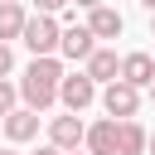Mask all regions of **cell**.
<instances>
[{
    "instance_id": "cell-1",
    "label": "cell",
    "mask_w": 155,
    "mask_h": 155,
    "mask_svg": "<svg viewBox=\"0 0 155 155\" xmlns=\"http://www.w3.org/2000/svg\"><path fill=\"white\" fill-rule=\"evenodd\" d=\"M58 87H63V63L58 58H34L19 78V97L29 111H48L58 102Z\"/></svg>"
},
{
    "instance_id": "cell-2",
    "label": "cell",
    "mask_w": 155,
    "mask_h": 155,
    "mask_svg": "<svg viewBox=\"0 0 155 155\" xmlns=\"http://www.w3.org/2000/svg\"><path fill=\"white\" fill-rule=\"evenodd\" d=\"M24 44H29L34 58H53L58 44H63V24H58V15H34V19L24 24Z\"/></svg>"
},
{
    "instance_id": "cell-3",
    "label": "cell",
    "mask_w": 155,
    "mask_h": 155,
    "mask_svg": "<svg viewBox=\"0 0 155 155\" xmlns=\"http://www.w3.org/2000/svg\"><path fill=\"white\" fill-rule=\"evenodd\" d=\"M58 102L78 116V111H87L92 102H97V82L87 78V73H63V87H58Z\"/></svg>"
},
{
    "instance_id": "cell-4",
    "label": "cell",
    "mask_w": 155,
    "mask_h": 155,
    "mask_svg": "<svg viewBox=\"0 0 155 155\" xmlns=\"http://www.w3.org/2000/svg\"><path fill=\"white\" fill-rule=\"evenodd\" d=\"M102 107H107V116L111 121H136V111H140V92L131 87V82H111L107 92H102Z\"/></svg>"
},
{
    "instance_id": "cell-5",
    "label": "cell",
    "mask_w": 155,
    "mask_h": 155,
    "mask_svg": "<svg viewBox=\"0 0 155 155\" xmlns=\"http://www.w3.org/2000/svg\"><path fill=\"white\" fill-rule=\"evenodd\" d=\"M82 140H87V126H82V121L73 116V111H68V116H53V121H48V145H53V150H63V155H68V150H78Z\"/></svg>"
},
{
    "instance_id": "cell-6",
    "label": "cell",
    "mask_w": 155,
    "mask_h": 155,
    "mask_svg": "<svg viewBox=\"0 0 155 155\" xmlns=\"http://www.w3.org/2000/svg\"><path fill=\"white\" fill-rule=\"evenodd\" d=\"M58 53H63V58H73V63H78V58L87 63V58L97 53V39H92V29H87V24H73V29H63V44H58Z\"/></svg>"
},
{
    "instance_id": "cell-7",
    "label": "cell",
    "mask_w": 155,
    "mask_h": 155,
    "mask_svg": "<svg viewBox=\"0 0 155 155\" xmlns=\"http://www.w3.org/2000/svg\"><path fill=\"white\" fill-rule=\"evenodd\" d=\"M121 82H131L136 92L155 82V53H126L121 58Z\"/></svg>"
},
{
    "instance_id": "cell-8",
    "label": "cell",
    "mask_w": 155,
    "mask_h": 155,
    "mask_svg": "<svg viewBox=\"0 0 155 155\" xmlns=\"http://www.w3.org/2000/svg\"><path fill=\"white\" fill-rule=\"evenodd\" d=\"M5 136H10L15 145L34 140V136H39V111H29V107H15V111L5 116Z\"/></svg>"
},
{
    "instance_id": "cell-9",
    "label": "cell",
    "mask_w": 155,
    "mask_h": 155,
    "mask_svg": "<svg viewBox=\"0 0 155 155\" xmlns=\"http://www.w3.org/2000/svg\"><path fill=\"white\" fill-rule=\"evenodd\" d=\"M150 131L140 121H116V155H145Z\"/></svg>"
},
{
    "instance_id": "cell-10",
    "label": "cell",
    "mask_w": 155,
    "mask_h": 155,
    "mask_svg": "<svg viewBox=\"0 0 155 155\" xmlns=\"http://www.w3.org/2000/svg\"><path fill=\"white\" fill-rule=\"evenodd\" d=\"M87 29H92V39H116V34L126 29V19H121L111 5H97V10H87Z\"/></svg>"
},
{
    "instance_id": "cell-11",
    "label": "cell",
    "mask_w": 155,
    "mask_h": 155,
    "mask_svg": "<svg viewBox=\"0 0 155 155\" xmlns=\"http://www.w3.org/2000/svg\"><path fill=\"white\" fill-rule=\"evenodd\" d=\"M82 73H87L92 82H107V87H111V82L121 78V58H116L111 48H97V53L87 58V68H82Z\"/></svg>"
},
{
    "instance_id": "cell-12",
    "label": "cell",
    "mask_w": 155,
    "mask_h": 155,
    "mask_svg": "<svg viewBox=\"0 0 155 155\" xmlns=\"http://www.w3.org/2000/svg\"><path fill=\"white\" fill-rule=\"evenodd\" d=\"M87 155H116V121L107 116V121H97V126H87Z\"/></svg>"
},
{
    "instance_id": "cell-13",
    "label": "cell",
    "mask_w": 155,
    "mask_h": 155,
    "mask_svg": "<svg viewBox=\"0 0 155 155\" xmlns=\"http://www.w3.org/2000/svg\"><path fill=\"white\" fill-rule=\"evenodd\" d=\"M24 24H29V15H24V5H19V0L0 5V44H10V39H24Z\"/></svg>"
},
{
    "instance_id": "cell-14",
    "label": "cell",
    "mask_w": 155,
    "mask_h": 155,
    "mask_svg": "<svg viewBox=\"0 0 155 155\" xmlns=\"http://www.w3.org/2000/svg\"><path fill=\"white\" fill-rule=\"evenodd\" d=\"M15 97H19V87H10V82H0V121L15 111Z\"/></svg>"
},
{
    "instance_id": "cell-15",
    "label": "cell",
    "mask_w": 155,
    "mask_h": 155,
    "mask_svg": "<svg viewBox=\"0 0 155 155\" xmlns=\"http://www.w3.org/2000/svg\"><path fill=\"white\" fill-rule=\"evenodd\" d=\"M68 5H73V0H34V10H39V15H63Z\"/></svg>"
},
{
    "instance_id": "cell-16",
    "label": "cell",
    "mask_w": 155,
    "mask_h": 155,
    "mask_svg": "<svg viewBox=\"0 0 155 155\" xmlns=\"http://www.w3.org/2000/svg\"><path fill=\"white\" fill-rule=\"evenodd\" d=\"M10 68H15V53H10V44H0V82L10 78Z\"/></svg>"
},
{
    "instance_id": "cell-17",
    "label": "cell",
    "mask_w": 155,
    "mask_h": 155,
    "mask_svg": "<svg viewBox=\"0 0 155 155\" xmlns=\"http://www.w3.org/2000/svg\"><path fill=\"white\" fill-rule=\"evenodd\" d=\"M73 5H82V10H97V5H107V0H73Z\"/></svg>"
},
{
    "instance_id": "cell-18",
    "label": "cell",
    "mask_w": 155,
    "mask_h": 155,
    "mask_svg": "<svg viewBox=\"0 0 155 155\" xmlns=\"http://www.w3.org/2000/svg\"><path fill=\"white\" fill-rule=\"evenodd\" d=\"M34 155H63V150H53V145H44V150H34Z\"/></svg>"
},
{
    "instance_id": "cell-19",
    "label": "cell",
    "mask_w": 155,
    "mask_h": 155,
    "mask_svg": "<svg viewBox=\"0 0 155 155\" xmlns=\"http://www.w3.org/2000/svg\"><path fill=\"white\" fill-rule=\"evenodd\" d=\"M140 5H145V10H150V15H155V0H140Z\"/></svg>"
},
{
    "instance_id": "cell-20",
    "label": "cell",
    "mask_w": 155,
    "mask_h": 155,
    "mask_svg": "<svg viewBox=\"0 0 155 155\" xmlns=\"http://www.w3.org/2000/svg\"><path fill=\"white\" fill-rule=\"evenodd\" d=\"M145 150H150V155H155V136H150V145H145Z\"/></svg>"
},
{
    "instance_id": "cell-21",
    "label": "cell",
    "mask_w": 155,
    "mask_h": 155,
    "mask_svg": "<svg viewBox=\"0 0 155 155\" xmlns=\"http://www.w3.org/2000/svg\"><path fill=\"white\" fill-rule=\"evenodd\" d=\"M150 102H155V82H150Z\"/></svg>"
},
{
    "instance_id": "cell-22",
    "label": "cell",
    "mask_w": 155,
    "mask_h": 155,
    "mask_svg": "<svg viewBox=\"0 0 155 155\" xmlns=\"http://www.w3.org/2000/svg\"><path fill=\"white\" fill-rule=\"evenodd\" d=\"M150 34H155V15H150Z\"/></svg>"
},
{
    "instance_id": "cell-23",
    "label": "cell",
    "mask_w": 155,
    "mask_h": 155,
    "mask_svg": "<svg viewBox=\"0 0 155 155\" xmlns=\"http://www.w3.org/2000/svg\"><path fill=\"white\" fill-rule=\"evenodd\" d=\"M68 155H87V150H68Z\"/></svg>"
},
{
    "instance_id": "cell-24",
    "label": "cell",
    "mask_w": 155,
    "mask_h": 155,
    "mask_svg": "<svg viewBox=\"0 0 155 155\" xmlns=\"http://www.w3.org/2000/svg\"><path fill=\"white\" fill-rule=\"evenodd\" d=\"M0 155H15V150H0Z\"/></svg>"
},
{
    "instance_id": "cell-25",
    "label": "cell",
    "mask_w": 155,
    "mask_h": 155,
    "mask_svg": "<svg viewBox=\"0 0 155 155\" xmlns=\"http://www.w3.org/2000/svg\"><path fill=\"white\" fill-rule=\"evenodd\" d=\"M0 5H10V0H0Z\"/></svg>"
}]
</instances>
